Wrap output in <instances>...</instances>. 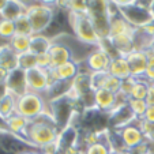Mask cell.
Listing matches in <instances>:
<instances>
[{
	"label": "cell",
	"mask_w": 154,
	"mask_h": 154,
	"mask_svg": "<svg viewBox=\"0 0 154 154\" xmlns=\"http://www.w3.org/2000/svg\"><path fill=\"white\" fill-rule=\"evenodd\" d=\"M7 75H8V71H6L3 67H0V83H4Z\"/></svg>",
	"instance_id": "8d00e7d4"
},
{
	"label": "cell",
	"mask_w": 154,
	"mask_h": 154,
	"mask_svg": "<svg viewBox=\"0 0 154 154\" xmlns=\"http://www.w3.org/2000/svg\"><path fill=\"white\" fill-rule=\"evenodd\" d=\"M122 82L123 81H120V79H117L116 76H113V75H108V78H106V81H105V85H104V89H106V90H109V91H112V93H119L120 90H122Z\"/></svg>",
	"instance_id": "f546056e"
},
{
	"label": "cell",
	"mask_w": 154,
	"mask_h": 154,
	"mask_svg": "<svg viewBox=\"0 0 154 154\" xmlns=\"http://www.w3.org/2000/svg\"><path fill=\"white\" fill-rule=\"evenodd\" d=\"M128 106L131 108L132 113H134L135 116L138 117V119H142L149 105L146 104L145 100H134V98H130V100H128Z\"/></svg>",
	"instance_id": "83f0119b"
},
{
	"label": "cell",
	"mask_w": 154,
	"mask_h": 154,
	"mask_svg": "<svg viewBox=\"0 0 154 154\" xmlns=\"http://www.w3.org/2000/svg\"><path fill=\"white\" fill-rule=\"evenodd\" d=\"M72 154H85V153H83V150H76V151H74Z\"/></svg>",
	"instance_id": "60d3db41"
},
{
	"label": "cell",
	"mask_w": 154,
	"mask_h": 154,
	"mask_svg": "<svg viewBox=\"0 0 154 154\" xmlns=\"http://www.w3.org/2000/svg\"><path fill=\"white\" fill-rule=\"evenodd\" d=\"M15 34H17L15 22L0 18V41L2 44H8Z\"/></svg>",
	"instance_id": "cb8c5ba5"
},
{
	"label": "cell",
	"mask_w": 154,
	"mask_h": 154,
	"mask_svg": "<svg viewBox=\"0 0 154 154\" xmlns=\"http://www.w3.org/2000/svg\"><path fill=\"white\" fill-rule=\"evenodd\" d=\"M111 61H112L111 56L108 55L105 51H102L100 47H96L87 55L83 64H85V67L93 74V72H105V71H109Z\"/></svg>",
	"instance_id": "ba28073f"
},
{
	"label": "cell",
	"mask_w": 154,
	"mask_h": 154,
	"mask_svg": "<svg viewBox=\"0 0 154 154\" xmlns=\"http://www.w3.org/2000/svg\"><path fill=\"white\" fill-rule=\"evenodd\" d=\"M23 14H26V3L25 2H17V0H8L7 6L4 7V10L0 14V18L8 20H15L19 17H22Z\"/></svg>",
	"instance_id": "ac0fdd59"
},
{
	"label": "cell",
	"mask_w": 154,
	"mask_h": 154,
	"mask_svg": "<svg viewBox=\"0 0 154 154\" xmlns=\"http://www.w3.org/2000/svg\"><path fill=\"white\" fill-rule=\"evenodd\" d=\"M29 124H30V120H27L26 117H23V116H20V115L17 113V112L7 119L8 131L11 134L18 135V137H22V138H25V134H26Z\"/></svg>",
	"instance_id": "ffe728a7"
},
{
	"label": "cell",
	"mask_w": 154,
	"mask_h": 154,
	"mask_svg": "<svg viewBox=\"0 0 154 154\" xmlns=\"http://www.w3.org/2000/svg\"><path fill=\"white\" fill-rule=\"evenodd\" d=\"M7 2H8V0H0V14H2V11L4 10V7L7 6Z\"/></svg>",
	"instance_id": "f35d334b"
},
{
	"label": "cell",
	"mask_w": 154,
	"mask_h": 154,
	"mask_svg": "<svg viewBox=\"0 0 154 154\" xmlns=\"http://www.w3.org/2000/svg\"><path fill=\"white\" fill-rule=\"evenodd\" d=\"M48 111V100L45 96L33 91H27L26 94L17 98V113L26 117L27 120H34L38 116Z\"/></svg>",
	"instance_id": "5b68a950"
},
{
	"label": "cell",
	"mask_w": 154,
	"mask_h": 154,
	"mask_svg": "<svg viewBox=\"0 0 154 154\" xmlns=\"http://www.w3.org/2000/svg\"><path fill=\"white\" fill-rule=\"evenodd\" d=\"M117 134H119L120 139H122L123 145H124L125 150L127 149H132L138 145H142L143 142H146V138L143 135L140 127L138 125V120L134 122L132 124L125 125V127L116 130Z\"/></svg>",
	"instance_id": "30bf717a"
},
{
	"label": "cell",
	"mask_w": 154,
	"mask_h": 154,
	"mask_svg": "<svg viewBox=\"0 0 154 154\" xmlns=\"http://www.w3.org/2000/svg\"><path fill=\"white\" fill-rule=\"evenodd\" d=\"M38 61H37V56L32 52H26L22 55H18V68L22 71H29L32 68L37 67Z\"/></svg>",
	"instance_id": "d4e9b609"
},
{
	"label": "cell",
	"mask_w": 154,
	"mask_h": 154,
	"mask_svg": "<svg viewBox=\"0 0 154 154\" xmlns=\"http://www.w3.org/2000/svg\"><path fill=\"white\" fill-rule=\"evenodd\" d=\"M123 154H149V143L143 142L142 145H138L132 149H127L123 151Z\"/></svg>",
	"instance_id": "4dcf8cb0"
},
{
	"label": "cell",
	"mask_w": 154,
	"mask_h": 154,
	"mask_svg": "<svg viewBox=\"0 0 154 154\" xmlns=\"http://www.w3.org/2000/svg\"><path fill=\"white\" fill-rule=\"evenodd\" d=\"M0 45H2V44H0Z\"/></svg>",
	"instance_id": "7bdbcfd3"
},
{
	"label": "cell",
	"mask_w": 154,
	"mask_h": 154,
	"mask_svg": "<svg viewBox=\"0 0 154 154\" xmlns=\"http://www.w3.org/2000/svg\"><path fill=\"white\" fill-rule=\"evenodd\" d=\"M145 79L149 81L150 83H154V55L149 56V63H147V70H146Z\"/></svg>",
	"instance_id": "1f68e13d"
},
{
	"label": "cell",
	"mask_w": 154,
	"mask_h": 154,
	"mask_svg": "<svg viewBox=\"0 0 154 154\" xmlns=\"http://www.w3.org/2000/svg\"><path fill=\"white\" fill-rule=\"evenodd\" d=\"M38 151H40V150H34V149H27V150L20 151V153H18V154H38Z\"/></svg>",
	"instance_id": "74e56055"
},
{
	"label": "cell",
	"mask_w": 154,
	"mask_h": 154,
	"mask_svg": "<svg viewBox=\"0 0 154 154\" xmlns=\"http://www.w3.org/2000/svg\"><path fill=\"white\" fill-rule=\"evenodd\" d=\"M15 112H17V97L8 93L0 101V116L7 120Z\"/></svg>",
	"instance_id": "603a6c76"
},
{
	"label": "cell",
	"mask_w": 154,
	"mask_h": 154,
	"mask_svg": "<svg viewBox=\"0 0 154 154\" xmlns=\"http://www.w3.org/2000/svg\"><path fill=\"white\" fill-rule=\"evenodd\" d=\"M0 67H3L8 72L18 68V55L8 44L0 45Z\"/></svg>",
	"instance_id": "e0dca14e"
},
{
	"label": "cell",
	"mask_w": 154,
	"mask_h": 154,
	"mask_svg": "<svg viewBox=\"0 0 154 154\" xmlns=\"http://www.w3.org/2000/svg\"><path fill=\"white\" fill-rule=\"evenodd\" d=\"M26 82H27L29 91L45 96V93L48 91V89L51 86L49 71L47 68H42L37 66V67L26 71Z\"/></svg>",
	"instance_id": "52a82bcc"
},
{
	"label": "cell",
	"mask_w": 154,
	"mask_h": 154,
	"mask_svg": "<svg viewBox=\"0 0 154 154\" xmlns=\"http://www.w3.org/2000/svg\"><path fill=\"white\" fill-rule=\"evenodd\" d=\"M138 117L132 113L131 108L127 105L115 108L112 112H109V120H108V127L112 130H120V128L125 127V125L132 124L137 122Z\"/></svg>",
	"instance_id": "9c48e42d"
},
{
	"label": "cell",
	"mask_w": 154,
	"mask_h": 154,
	"mask_svg": "<svg viewBox=\"0 0 154 154\" xmlns=\"http://www.w3.org/2000/svg\"><path fill=\"white\" fill-rule=\"evenodd\" d=\"M83 153L85 154H113V151H112L111 146L108 145V143L97 142L94 145L86 146L83 149Z\"/></svg>",
	"instance_id": "4316f807"
},
{
	"label": "cell",
	"mask_w": 154,
	"mask_h": 154,
	"mask_svg": "<svg viewBox=\"0 0 154 154\" xmlns=\"http://www.w3.org/2000/svg\"><path fill=\"white\" fill-rule=\"evenodd\" d=\"M142 120L150 123V124H154V105L147 106V109H146V112H145V115H143Z\"/></svg>",
	"instance_id": "d6a6232c"
},
{
	"label": "cell",
	"mask_w": 154,
	"mask_h": 154,
	"mask_svg": "<svg viewBox=\"0 0 154 154\" xmlns=\"http://www.w3.org/2000/svg\"><path fill=\"white\" fill-rule=\"evenodd\" d=\"M149 87H150V82L146 81L145 78H137L130 90V98L134 100H145L147 96Z\"/></svg>",
	"instance_id": "44dd1931"
},
{
	"label": "cell",
	"mask_w": 154,
	"mask_h": 154,
	"mask_svg": "<svg viewBox=\"0 0 154 154\" xmlns=\"http://www.w3.org/2000/svg\"><path fill=\"white\" fill-rule=\"evenodd\" d=\"M113 154H116V153H113Z\"/></svg>",
	"instance_id": "b9f144b4"
},
{
	"label": "cell",
	"mask_w": 154,
	"mask_h": 154,
	"mask_svg": "<svg viewBox=\"0 0 154 154\" xmlns=\"http://www.w3.org/2000/svg\"><path fill=\"white\" fill-rule=\"evenodd\" d=\"M138 125L140 127L143 135H145L146 142L154 145V124H150V123L145 122V120H142V119H138Z\"/></svg>",
	"instance_id": "f1b7e54d"
},
{
	"label": "cell",
	"mask_w": 154,
	"mask_h": 154,
	"mask_svg": "<svg viewBox=\"0 0 154 154\" xmlns=\"http://www.w3.org/2000/svg\"><path fill=\"white\" fill-rule=\"evenodd\" d=\"M108 72L111 75L116 76L120 81H125V79L130 78L131 71H130V66H128V61L125 59V56H117V57L112 59Z\"/></svg>",
	"instance_id": "2e32d148"
},
{
	"label": "cell",
	"mask_w": 154,
	"mask_h": 154,
	"mask_svg": "<svg viewBox=\"0 0 154 154\" xmlns=\"http://www.w3.org/2000/svg\"><path fill=\"white\" fill-rule=\"evenodd\" d=\"M52 38H49L45 34H34L30 38V52L35 56H41L49 52L52 47Z\"/></svg>",
	"instance_id": "d6986e66"
},
{
	"label": "cell",
	"mask_w": 154,
	"mask_h": 154,
	"mask_svg": "<svg viewBox=\"0 0 154 154\" xmlns=\"http://www.w3.org/2000/svg\"><path fill=\"white\" fill-rule=\"evenodd\" d=\"M145 101L149 106L154 105V83H150V87H149V91H147V96H146Z\"/></svg>",
	"instance_id": "836d02e7"
},
{
	"label": "cell",
	"mask_w": 154,
	"mask_h": 154,
	"mask_svg": "<svg viewBox=\"0 0 154 154\" xmlns=\"http://www.w3.org/2000/svg\"><path fill=\"white\" fill-rule=\"evenodd\" d=\"M119 10L120 15L127 20L134 29H145L154 22V18L150 12L151 2H137V0H122L113 2Z\"/></svg>",
	"instance_id": "3957f363"
},
{
	"label": "cell",
	"mask_w": 154,
	"mask_h": 154,
	"mask_svg": "<svg viewBox=\"0 0 154 154\" xmlns=\"http://www.w3.org/2000/svg\"><path fill=\"white\" fill-rule=\"evenodd\" d=\"M59 134H60V130L55 124L49 112L47 111L37 119L30 122L26 134H25V139L35 150H41V149L55 143L59 138Z\"/></svg>",
	"instance_id": "6da1fadb"
},
{
	"label": "cell",
	"mask_w": 154,
	"mask_h": 154,
	"mask_svg": "<svg viewBox=\"0 0 154 154\" xmlns=\"http://www.w3.org/2000/svg\"><path fill=\"white\" fill-rule=\"evenodd\" d=\"M131 71V76L134 78H145L146 70H147L149 55L145 51H132L125 55Z\"/></svg>",
	"instance_id": "4fadbf2b"
},
{
	"label": "cell",
	"mask_w": 154,
	"mask_h": 154,
	"mask_svg": "<svg viewBox=\"0 0 154 154\" xmlns=\"http://www.w3.org/2000/svg\"><path fill=\"white\" fill-rule=\"evenodd\" d=\"M116 105V94L106 89H100L94 91V108L104 113H109L113 111Z\"/></svg>",
	"instance_id": "9a60e30c"
},
{
	"label": "cell",
	"mask_w": 154,
	"mask_h": 154,
	"mask_svg": "<svg viewBox=\"0 0 154 154\" xmlns=\"http://www.w3.org/2000/svg\"><path fill=\"white\" fill-rule=\"evenodd\" d=\"M4 85H6L8 93H11L12 96H15L17 98L29 91V89H27V82H26V72L19 70V68L10 71L6 81H4Z\"/></svg>",
	"instance_id": "8fae6325"
},
{
	"label": "cell",
	"mask_w": 154,
	"mask_h": 154,
	"mask_svg": "<svg viewBox=\"0 0 154 154\" xmlns=\"http://www.w3.org/2000/svg\"><path fill=\"white\" fill-rule=\"evenodd\" d=\"M30 38L32 37H27V35L15 34L8 42V45L17 55H22V53L30 52Z\"/></svg>",
	"instance_id": "7402d4cb"
},
{
	"label": "cell",
	"mask_w": 154,
	"mask_h": 154,
	"mask_svg": "<svg viewBox=\"0 0 154 154\" xmlns=\"http://www.w3.org/2000/svg\"><path fill=\"white\" fill-rule=\"evenodd\" d=\"M8 94V90H7V87L4 83H0V101L4 98V97Z\"/></svg>",
	"instance_id": "d590c367"
},
{
	"label": "cell",
	"mask_w": 154,
	"mask_h": 154,
	"mask_svg": "<svg viewBox=\"0 0 154 154\" xmlns=\"http://www.w3.org/2000/svg\"><path fill=\"white\" fill-rule=\"evenodd\" d=\"M149 10H150L151 15H153V18H154V0H153V2H151V4H150V8H149Z\"/></svg>",
	"instance_id": "ab89813d"
},
{
	"label": "cell",
	"mask_w": 154,
	"mask_h": 154,
	"mask_svg": "<svg viewBox=\"0 0 154 154\" xmlns=\"http://www.w3.org/2000/svg\"><path fill=\"white\" fill-rule=\"evenodd\" d=\"M15 30H17V34L27 35V37H32L33 35L32 25H30L29 18H27L26 14H23L22 17H19L15 20Z\"/></svg>",
	"instance_id": "484cf974"
},
{
	"label": "cell",
	"mask_w": 154,
	"mask_h": 154,
	"mask_svg": "<svg viewBox=\"0 0 154 154\" xmlns=\"http://www.w3.org/2000/svg\"><path fill=\"white\" fill-rule=\"evenodd\" d=\"M89 17L93 22L96 32L100 40H105L109 37V14H108V2H87Z\"/></svg>",
	"instance_id": "8992f818"
},
{
	"label": "cell",
	"mask_w": 154,
	"mask_h": 154,
	"mask_svg": "<svg viewBox=\"0 0 154 154\" xmlns=\"http://www.w3.org/2000/svg\"><path fill=\"white\" fill-rule=\"evenodd\" d=\"M26 3V15L32 25L33 35L45 34L52 26L56 17L55 2H25Z\"/></svg>",
	"instance_id": "7a4b0ae2"
},
{
	"label": "cell",
	"mask_w": 154,
	"mask_h": 154,
	"mask_svg": "<svg viewBox=\"0 0 154 154\" xmlns=\"http://www.w3.org/2000/svg\"><path fill=\"white\" fill-rule=\"evenodd\" d=\"M0 132H10L8 125H7V120L0 116Z\"/></svg>",
	"instance_id": "e575fe53"
},
{
	"label": "cell",
	"mask_w": 154,
	"mask_h": 154,
	"mask_svg": "<svg viewBox=\"0 0 154 154\" xmlns=\"http://www.w3.org/2000/svg\"><path fill=\"white\" fill-rule=\"evenodd\" d=\"M52 47H51L48 56L51 60V68H56L61 64L67 63V61L72 60V53H71L70 48L66 44L60 42L57 40H52Z\"/></svg>",
	"instance_id": "5bb4252c"
},
{
	"label": "cell",
	"mask_w": 154,
	"mask_h": 154,
	"mask_svg": "<svg viewBox=\"0 0 154 154\" xmlns=\"http://www.w3.org/2000/svg\"><path fill=\"white\" fill-rule=\"evenodd\" d=\"M68 26L71 29V34L78 41L86 44L89 47H98L100 37L96 32L89 12H72L67 11Z\"/></svg>",
	"instance_id": "277c9868"
},
{
	"label": "cell",
	"mask_w": 154,
	"mask_h": 154,
	"mask_svg": "<svg viewBox=\"0 0 154 154\" xmlns=\"http://www.w3.org/2000/svg\"><path fill=\"white\" fill-rule=\"evenodd\" d=\"M49 78H51V85L56 81H61V82H72L74 78L79 74L81 71V66L79 63L71 60L67 63L61 64L56 68H49Z\"/></svg>",
	"instance_id": "7c38bea8"
}]
</instances>
